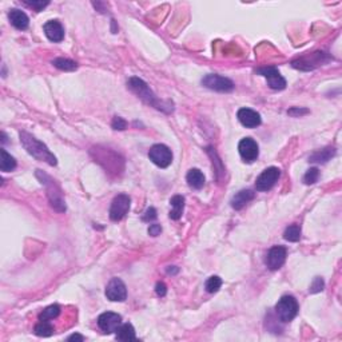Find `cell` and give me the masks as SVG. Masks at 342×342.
<instances>
[{
    "mask_svg": "<svg viewBox=\"0 0 342 342\" xmlns=\"http://www.w3.org/2000/svg\"><path fill=\"white\" fill-rule=\"evenodd\" d=\"M127 87L130 91H132L138 98L143 100L144 103L150 104L152 107H155L156 110H160V111L164 112H170L174 110L173 103L163 102L159 98H156L155 94L151 91V88L148 87V84L144 80L136 78V76H132V78L127 80Z\"/></svg>",
    "mask_w": 342,
    "mask_h": 342,
    "instance_id": "1",
    "label": "cell"
},
{
    "mask_svg": "<svg viewBox=\"0 0 342 342\" xmlns=\"http://www.w3.org/2000/svg\"><path fill=\"white\" fill-rule=\"evenodd\" d=\"M20 142H22L23 147L27 150V152L30 155L36 158L38 160L46 162V163H48L50 166H55L56 164L55 155L48 150L47 146H46L43 142H40V140H38L32 135H30L28 132L26 131L20 132Z\"/></svg>",
    "mask_w": 342,
    "mask_h": 342,
    "instance_id": "2",
    "label": "cell"
},
{
    "mask_svg": "<svg viewBox=\"0 0 342 342\" xmlns=\"http://www.w3.org/2000/svg\"><path fill=\"white\" fill-rule=\"evenodd\" d=\"M36 177L40 179L42 185H44L46 189H47V197L48 199H50L51 206L54 207L56 211L64 213V211H66V202H64L62 190H60L59 186L56 185L55 181H52L51 177H48L47 174H44L43 171L40 170H38Z\"/></svg>",
    "mask_w": 342,
    "mask_h": 342,
    "instance_id": "3",
    "label": "cell"
},
{
    "mask_svg": "<svg viewBox=\"0 0 342 342\" xmlns=\"http://www.w3.org/2000/svg\"><path fill=\"white\" fill-rule=\"evenodd\" d=\"M299 305L293 295H283L275 305V313L278 315L279 321L290 322L298 314Z\"/></svg>",
    "mask_w": 342,
    "mask_h": 342,
    "instance_id": "4",
    "label": "cell"
},
{
    "mask_svg": "<svg viewBox=\"0 0 342 342\" xmlns=\"http://www.w3.org/2000/svg\"><path fill=\"white\" fill-rule=\"evenodd\" d=\"M329 60H330V56L327 55L326 52L317 51L293 60L291 66L294 68H298V70H313V68L318 67V66L327 63Z\"/></svg>",
    "mask_w": 342,
    "mask_h": 342,
    "instance_id": "5",
    "label": "cell"
},
{
    "mask_svg": "<svg viewBox=\"0 0 342 342\" xmlns=\"http://www.w3.org/2000/svg\"><path fill=\"white\" fill-rule=\"evenodd\" d=\"M148 158L158 167L166 168L173 163V151L166 144H154L148 151Z\"/></svg>",
    "mask_w": 342,
    "mask_h": 342,
    "instance_id": "6",
    "label": "cell"
},
{
    "mask_svg": "<svg viewBox=\"0 0 342 342\" xmlns=\"http://www.w3.org/2000/svg\"><path fill=\"white\" fill-rule=\"evenodd\" d=\"M202 84L206 88L214 90L218 92H230L234 90V83L229 78L217 74H209L202 79Z\"/></svg>",
    "mask_w": 342,
    "mask_h": 342,
    "instance_id": "7",
    "label": "cell"
},
{
    "mask_svg": "<svg viewBox=\"0 0 342 342\" xmlns=\"http://www.w3.org/2000/svg\"><path fill=\"white\" fill-rule=\"evenodd\" d=\"M131 199L127 194H118L112 199L111 207H110V219L114 222H118L127 214L130 210Z\"/></svg>",
    "mask_w": 342,
    "mask_h": 342,
    "instance_id": "8",
    "label": "cell"
},
{
    "mask_svg": "<svg viewBox=\"0 0 342 342\" xmlns=\"http://www.w3.org/2000/svg\"><path fill=\"white\" fill-rule=\"evenodd\" d=\"M279 177H281V170L278 167H267L255 181V189L257 191H269L278 182Z\"/></svg>",
    "mask_w": 342,
    "mask_h": 342,
    "instance_id": "9",
    "label": "cell"
},
{
    "mask_svg": "<svg viewBox=\"0 0 342 342\" xmlns=\"http://www.w3.org/2000/svg\"><path fill=\"white\" fill-rule=\"evenodd\" d=\"M106 297L112 302H123L127 298V289L122 279L112 278L106 286Z\"/></svg>",
    "mask_w": 342,
    "mask_h": 342,
    "instance_id": "10",
    "label": "cell"
},
{
    "mask_svg": "<svg viewBox=\"0 0 342 342\" xmlns=\"http://www.w3.org/2000/svg\"><path fill=\"white\" fill-rule=\"evenodd\" d=\"M238 151L241 158H242L245 162L251 163V162H254L259 155L258 143H257L253 138H249V136H247V138H243V139H241V142H239L238 144Z\"/></svg>",
    "mask_w": 342,
    "mask_h": 342,
    "instance_id": "11",
    "label": "cell"
},
{
    "mask_svg": "<svg viewBox=\"0 0 342 342\" xmlns=\"http://www.w3.org/2000/svg\"><path fill=\"white\" fill-rule=\"evenodd\" d=\"M122 325V317L112 311H106L98 317V326L106 334L115 333L116 329Z\"/></svg>",
    "mask_w": 342,
    "mask_h": 342,
    "instance_id": "12",
    "label": "cell"
},
{
    "mask_svg": "<svg viewBox=\"0 0 342 342\" xmlns=\"http://www.w3.org/2000/svg\"><path fill=\"white\" fill-rule=\"evenodd\" d=\"M257 72L266 78L269 87L273 90H283L286 87V80L275 67H261L257 70Z\"/></svg>",
    "mask_w": 342,
    "mask_h": 342,
    "instance_id": "13",
    "label": "cell"
},
{
    "mask_svg": "<svg viewBox=\"0 0 342 342\" xmlns=\"http://www.w3.org/2000/svg\"><path fill=\"white\" fill-rule=\"evenodd\" d=\"M287 250L285 246H273L266 255V266L270 270H278L286 261Z\"/></svg>",
    "mask_w": 342,
    "mask_h": 342,
    "instance_id": "14",
    "label": "cell"
},
{
    "mask_svg": "<svg viewBox=\"0 0 342 342\" xmlns=\"http://www.w3.org/2000/svg\"><path fill=\"white\" fill-rule=\"evenodd\" d=\"M237 118L241 122V124L247 128L258 127L261 124V115L251 108H239L238 112H237Z\"/></svg>",
    "mask_w": 342,
    "mask_h": 342,
    "instance_id": "15",
    "label": "cell"
},
{
    "mask_svg": "<svg viewBox=\"0 0 342 342\" xmlns=\"http://www.w3.org/2000/svg\"><path fill=\"white\" fill-rule=\"evenodd\" d=\"M43 30L47 39L54 43H60L64 39V28L59 20H48L43 26Z\"/></svg>",
    "mask_w": 342,
    "mask_h": 342,
    "instance_id": "16",
    "label": "cell"
},
{
    "mask_svg": "<svg viewBox=\"0 0 342 342\" xmlns=\"http://www.w3.org/2000/svg\"><path fill=\"white\" fill-rule=\"evenodd\" d=\"M8 19H10L14 27L18 28V30H22V31L27 30L28 24H30L28 16L22 10H18V8H14V10L8 12Z\"/></svg>",
    "mask_w": 342,
    "mask_h": 342,
    "instance_id": "17",
    "label": "cell"
},
{
    "mask_svg": "<svg viewBox=\"0 0 342 342\" xmlns=\"http://www.w3.org/2000/svg\"><path fill=\"white\" fill-rule=\"evenodd\" d=\"M255 197V193L253 190H241L238 191L237 194L231 198V207L234 209V210H241V209H243V207L246 206L247 203L250 202V201H253Z\"/></svg>",
    "mask_w": 342,
    "mask_h": 342,
    "instance_id": "18",
    "label": "cell"
},
{
    "mask_svg": "<svg viewBox=\"0 0 342 342\" xmlns=\"http://www.w3.org/2000/svg\"><path fill=\"white\" fill-rule=\"evenodd\" d=\"M186 181L189 183V186L195 190H201L205 186V175L199 168H191L186 175Z\"/></svg>",
    "mask_w": 342,
    "mask_h": 342,
    "instance_id": "19",
    "label": "cell"
},
{
    "mask_svg": "<svg viewBox=\"0 0 342 342\" xmlns=\"http://www.w3.org/2000/svg\"><path fill=\"white\" fill-rule=\"evenodd\" d=\"M170 205L171 210L168 217L171 219H174V221H178L182 217L183 209H185V197H182V195H174L170 199Z\"/></svg>",
    "mask_w": 342,
    "mask_h": 342,
    "instance_id": "20",
    "label": "cell"
},
{
    "mask_svg": "<svg viewBox=\"0 0 342 342\" xmlns=\"http://www.w3.org/2000/svg\"><path fill=\"white\" fill-rule=\"evenodd\" d=\"M116 334V339L119 341H136V335H135V329L132 326L131 323H122L115 331Z\"/></svg>",
    "mask_w": 342,
    "mask_h": 342,
    "instance_id": "21",
    "label": "cell"
},
{
    "mask_svg": "<svg viewBox=\"0 0 342 342\" xmlns=\"http://www.w3.org/2000/svg\"><path fill=\"white\" fill-rule=\"evenodd\" d=\"M334 155H335L334 148L326 147L323 148V150H319V151L313 152L310 155V158H309V162H313V163H326L327 160Z\"/></svg>",
    "mask_w": 342,
    "mask_h": 342,
    "instance_id": "22",
    "label": "cell"
},
{
    "mask_svg": "<svg viewBox=\"0 0 342 342\" xmlns=\"http://www.w3.org/2000/svg\"><path fill=\"white\" fill-rule=\"evenodd\" d=\"M0 155H2V159H0V170L4 171V173H8V171H12L16 167L15 158L10 155L4 148L0 150Z\"/></svg>",
    "mask_w": 342,
    "mask_h": 342,
    "instance_id": "23",
    "label": "cell"
},
{
    "mask_svg": "<svg viewBox=\"0 0 342 342\" xmlns=\"http://www.w3.org/2000/svg\"><path fill=\"white\" fill-rule=\"evenodd\" d=\"M54 326H52L50 321H39V323H36L35 327H34V333H35L38 337H50V335L54 334Z\"/></svg>",
    "mask_w": 342,
    "mask_h": 342,
    "instance_id": "24",
    "label": "cell"
},
{
    "mask_svg": "<svg viewBox=\"0 0 342 342\" xmlns=\"http://www.w3.org/2000/svg\"><path fill=\"white\" fill-rule=\"evenodd\" d=\"M52 64L62 71H74L78 68V64L74 60L67 59V58H56V59L52 60Z\"/></svg>",
    "mask_w": 342,
    "mask_h": 342,
    "instance_id": "25",
    "label": "cell"
},
{
    "mask_svg": "<svg viewBox=\"0 0 342 342\" xmlns=\"http://www.w3.org/2000/svg\"><path fill=\"white\" fill-rule=\"evenodd\" d=\"M283 238L289 242H298L301 239V226L299 225H290L289 227H286V230L283 233Z\"/></svg>",
    "mask_w": 342,
    "mask_h": 342,
    "instance_id": "26",
    "label": "cell"
},
{
    "mask_svg": "<svg viewBox=\"0 0 342 342\" xmlns=\"http://www.w3.org/2000/svg\"><path fill=\"white\" fill-rule=\"evenodd\" d=\"M60 314V306L59 305H51V306L46 307L39 314V321H51L56 318Z\"/></svg>",
    "mask_w": 342,
    "mask_h": 342,
    "instance_id": "27",
    "label": "cell"
},
{
    "mask_svg": "<svg viewBox=\"0 0 342 342\" xmlns=\"http://www.w3.org/2000/svg\"><path fill=\"white\" fill-rule=\"evenodd\" d=\"M221 286H222V279L219 278L218 275H213V277H210V278L206 281V283H205L206 291L207 293H211V294L217 293V291L221 289Z\"/></svg>",
    "mask_w": 342,
    "mask_h": 342,
    "instance_id": "28",
    "label": "cell"
},
{
    "mask_svg": "<svg viewBox=\"0 0 342 342\" xmlns=\"http://www.w3.org/2000/svg\"><path fill=\"white\" fill-rule=\"evenodd\" d=\"M319 178V170L317 167H311L306 171V174L303 175V182L306 185H314Z\"/></svg>",
    "mask_w": 342,
    "mask_h": 342,
    "instance_id": "29",
    "label": "cell"
},
{
    "mask_svg": "<svg viewBox=\"0 0 342 342\" xmlns=\"http://www.w3.org/2000/svg\"><path fill=\"white\" fill-rule=\"evenodd\" d=\"M24 4L28 6V7L34 8L36 12H39L42 11L44 7H47L48 4H50V2H42V0H34V2H31V0H24Z\"/></svg>",
    "mask_w": 342,
    "mask_h": 342,
    "instance_id": "30",
    "label": "cell"
},
{
    "mask_svg": "<svg viewBox=\"0 0 342 342\" xmlns=\"http://www.w3.org/2000/svg\"><path fill=\"white\" fill-rule=\"evenodd\" d=\"M323 287H325V282H323V279L321 278V277H315L313 283L310 285L309 291H310V293H319V291L323 290Z\"/></svg>",
    "mask_w": 342,
    "mask_h": 342,
    "instance_id": "31",
    "label": "cell"
},
{
    "mask_svg": "<svg viewBox=\"0 0 342 342\" xmlns=\"http://www.w3.org/2000/svg\"><path fill=\"white\" fill-rule=\"evenodd\" d=\"M111 126L114 130H119V131H122V130H126V127H127V122H126L123 118H120V116H115V118L112 119Z\"/></svg>",
    "mask_w": 342,
    "mask_h": 342,
    "instance_id": "32",
    "label": "cell"
},
{
    "mask_svg": "<svg viewBox=\"0 0 342 342\" xmlns=\"http://www.w3.org/2000/svg\"><path fill=\"white\" fill-rule=\"evenodd\" d=\"M156 217H158V215H156L155 209H154V207H150V209L146 210L143 217H142V221H144V222H151V221H155Z\"/></svg>",
    "mask_w": 342,
    "mask_h": 342,
    "instance_id": "33",
    "label": "cell"
},
{
    "mask_svg": "<svg viewBox=\"0 0 342 342\" xmlns=\"http://www.w3.org/2000/svg\"><path fill=\"white\" fill-rule=\"evenodd\" d=\"M309 112V110H306V108H298V107H293L290 108L289 111H287V114L291 116H301V115H305V114H307Z\"/></svg>",
    "mask_w": 342,
    "mask_h": 342,
    "instance_id": "34",
    "label": "cell"
},
{
    "mask_svg": "<svg viewBox=\"0 0 342 342\" xmlns=\"http://www.w3.org/2000/svg\"><path fill=\"white\" fill-rule=\"evenodd\" d=\"M160 231H162V226L158 225V223L150 225V227H148V234L151 235V237H156V235H159Z\"/></svg>",
    "mask_w": 342,
    "mask_h": 342,
    "instance_id": "35",
    "label": "cell"
},
{
    "mask_svg": "<svg viewBox=\"0 0 342 342\" xmlns=\"http://www.w3.org/2000/svg\"><path fill=\"white\" fill-rule=\"evenodd\" d=\"M155 291L159 297H164L166 293H167V287H166V285L163 282H158L155 286Z\"/></svg>",
    "mask_w": 342,
    "mask_h": 342,
    "instance_id": "36",
    "label": "cell"
},
{
    "mask_svg": "<svg viewBox=\"0 0 342 342\" xmlns=\"http://www.w3.org/2000/svg\"><path fill=\"white\" fill-rule=\"evenodd\" d=\"M67 339L68 341H83L84 337L80 334H72V335H70Z\"/></svg>",
    "mask_w": 342,
    "mask_h": 342,
    "instance_id": "37",
    "label": "cell"
}]
</instances>
